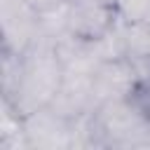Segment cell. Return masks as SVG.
Segmentation results:
<instances>
[{
	"instance_id": "cell-11",
	"label": "cell",
	"mask_w": 150,
	"mask_h": 150,
	"mask_svg": "<svg viewBox=\"0 0 150 150\" xmlns=\"http://www.w3.org/2000/svg\"><path fill=\"white\" fill-rule=\"evenodd\" d=\"M103 2H112V5H115V0H103Z\"/></svg>"
},
{
	"instance_id": "cell-6",
	"label": "cell",
	"mask_w": 150,
	"mask_h": 150,
	"mask_svg": "<svg viewBox=\"0 0 150 150\" xmlns=\"http://www.w3.org/2000/svg\"><path fill=\"white\" fill-rule=\"evenodd\" d=\"M73 124L75 120L63 117L52 105L40 108L23 117V131L30 148H73Z\"/></svg>"
},
{
	"instance_id": "cell-7",
	"label": "cell",
	"mask_w": 150,
	"mask_h": 150,
	"mask_svg": "<svg viewBox=\"0 0 150 150\" xmlns=\"http://www.w3.org/2000/svg\"><path fill=\"white\" fill-rule=\"evenodd\" d=\"M120 40L127 59H150V21H122Z\"/></svg>"
},
{
	"instance_id": "cell-2",
	"label": "cell",
	"mask_w": 150,
	"mask_h": 150,
	"mask_svg": "<svg viewBox=\"0 0 150 150\" xmlns=\"http://www.w3.org/2000/svg\"><path fill=\"white\" fill-rule=\"evenodd\" d=\"M91 145L103 148H150V112L141 98H112L89 112Z\"/></svg>"
},
{
	"instance_id": "cell-4",
	"label": "cell",
	"mask_w": 150,
	"mask_h": 150,
	"mask_svg": "<svg viewBox=\"0 0 150 150\" xmlns=\"http://www.w3.org/2000/svg\"><path fill=\"white\" fill-rule=\"evenodd\" d=\"M143 89V82L134 68V63L127 56L108 59L94 66L91 70V94H94V108L98 103L112 101V98H127L136 96Z\"/></svg>"
},
{
	"instance_id": "cell-3",
	"label": "cell",
	"mask_w": 150,
	"mask_h": 150,
	"mask_svg": "<svg viewBox=\"0 0 150 150\" xmlns=\"http://www.w3.org/2000/svg\"><path fill=\"white\" fill-rule=\"evenodd\" d=\"M120 23V12L103 0H68L66 2V35L80 42H96L110 35Z\"/></svg>"
},
{
	"instance_id": "cell-8",
	"label": "cell",
	"mask_w": 150,
	"mask_h": 150,
	"mask_svg": "<svg viewBox=\"0 0 150 150\" xmlns=\"http://www.w3.org/2000/svg\"><path fill=\"white\" fill-rule=\"evenodd\" d=\"M122 21H150V0H115Z\"/></svg>"
},
{
	"instance_id": "cell-9",
	"label": "cell",
	"mask_w": 150,
	"mask_h": 150,
	"mask_svg": "<svg viewBox=\"0 0 150 150\" xmlns=\"http://www.w3.org/2000/svg\"><path fill=\"white\" fill-rule=\"evenodd\" d=\"M35 14H40V16H45V14H49V12H54V9H59V7H63L68 0H23Z\"/></svg>"
},
{
	"instance_id": "cell-10",
	"label": "cell",
	"mask_w": 150,
	"mask_h": 150,
	"mask_svg": "<svg viewBox=\"0 0 150 150\" xmlns=\"http://www.w3.org/2000/svg\"><path fill=\"white\" fill-rule=\"evenodd\" d=\"M141 98H143V103H145V108H148V112H150V84L141 89Z\"/></svg>"
},
{
	"instance_id": "cell-5",
	"label": "cell",
	"mask_w": 150,
	"mask_h": 150,
	"mask_svg": "<svg viewBox=\"0 0 150 150\" xmlns=\"http://www.w3.org/2000/svg\"><path fill=\"white\" fill-rule=\"evenodd\" d=\"M40 35V14H35L23 0H2V52L23 56Z\"/></svg>"
},
{
	"instance_id": "cell-1",
	"label": "cell",
	"mask_w": 150,
	"mask_h": 150,
	"mask_svg": "<svg viewBox=\"0 0 150 150\" xmlns=\"http://www.w3.org/2000/svg\"><path fill=\"white\" fill-rule=\"evenodd\" d=\"M63 80L66 63L56 49V42L47 35H40L19 59L16 80L12 89L2 94V98H7L21 117H26L40 108L52 105Z\"/></svg>"
}]
</instances>
